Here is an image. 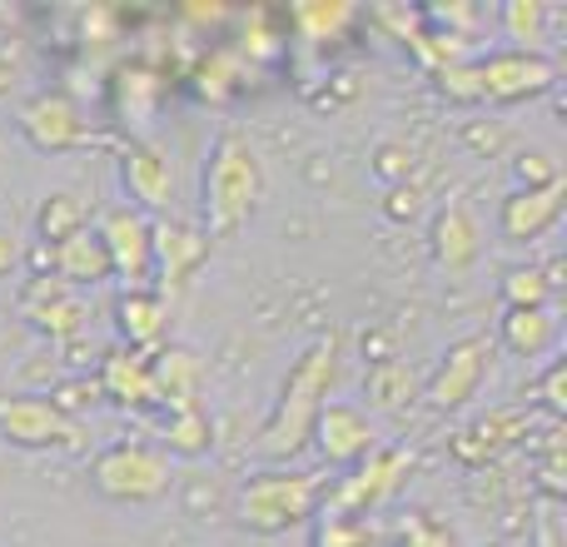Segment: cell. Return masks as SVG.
Returning <instances> with one entry per match:
<instances>
[{
  "mask_svg": "<svg viewBox=\"0 0 567 547\" xmlns=\"http://www.w3.org/2000/svg\"><path fill=\"white\" fill-rule=\"evenodd\" d=\"M309 438L319 448V458L333 463V468H359L379 448V429H373V419L359 403H323Z\"/></svg>",
  "mask_w": 567,
  "mask_h": 547,
  "instance_id": "obj_12",
  "label": "cell"
},
{
  "mask_svg": "<svg viewBox=\"0 0 567 547\" xmlns=\"http://www.w3.org/2000/svg\"><path fill=\"white\" fill-rule=\"evenodd\" d=\"M10 80H16V65H6V60H0V95L10 90Z\"/></svg>",
  "mask_w": 567,
  "mask_h": 547,
  "instance_id": "obj_39",
  "label": "cell"
},
{
  "mask_svg": "<svg viewBox=\"0 0 567 547\" xmlns=\"http://www.w3.org/2000/svg\"><path fill=\"white\" fill-rule=\"evenodd\" d=\"M439 90L449 100H463V105H478V70H473V60H449V65H439Z\"/></svg>",
  "mask_w": 567,
  "mask_h": 547,
  "instance_id": "obj_30",
  "label": "cell"
},
{
  "mask_svg": "<svg viewBox=\"0 0 567 547\" xmlns=\"http://www.w3.org/2000/svg\"><path fill=\"white\" fill-rule=\"evenodd\" d=\"M265 199V165H259V149L249 145V135L225 130V135L209 145L205 159V179H199V219H205V235H235L249 225V215Z\"/></svg>",
  "mask_w": 567,
  "mask_h": 547,
  "instance_id": "obj_2",
  "label": "cell"
},
{
  "mask_svg": "<svg viewBox=\"0 0 567 547\" xmlns=\"http://www.w3.org/2000/svg\"><path fill=\"white\" fill-rule=\"evenodd\" d=\"M45 265H50V279H60L65 289H95V283L110 279V259H105V245H100L95 229H80V235H70L65 245L45 249Z\"/></svg>",
  "mask_w": 567,
  "mask_h": 547,
  "instance_id": "obj_19",
  "label": "cell"
},
{
  "mask_svg": "<svg viewBox=\"0 0 567 547\" xmlns=\"http://www.w3.org/2000/svg\"><path fill=\"white\" fill-rule=\"evenodd\" d=\"M429 249H433V265L443 274H463L478 265L483 255V225L468 205H443L429 225Z\"/></svg>",
  "mask_w": 567,
  "mask_h": 547,
  "instance_id": "obj_17",
  "label": "cell"
},
{
  "mask_svg": "<svg viewBox=\"0 0 567 547\" xmlns=\"http://www.w3.org/2000/svg\"><path fill=\"white\" fill-rule=\"evenodd\" d=\"M488 359H493V339H488V333H463V339H453L449 349L439 353L433 373L423 379V399H429V409H439V413L468 409V403L483 393Z\"/></svg>",
  "mask_w": 567,
  "mask_h": 547,
  "instance_id": "obj_5",
  "label": "cell"
},
{
  "mask_svg": "<svg viewBox=\"0 0 567 547\" xmlns=\"http://www.w3.org/2000/svg\"><path fill=\"white\" fill-rule=\"evenodd\" d=\"M333 373H339V339L323 333L313 339L309 349L293 359V369L284 373V389H279V403L269 409L265 429H259V458L269 463H289L309 448V433H313V419L319 409L329 403V389H333Z\"/></svg>",
  "mask_w": 567,
  "mask_h": 547,
  "instance_id": "obj_1",
  "label": "cell"
},
{
  "mask_svg": "<svg viewBox=\"0 0 567 547\" xmlns=\"http://www.w3.org/2000/svg\"><path fill=\"white\" fill-rule=\"evenodd\" d=\"M20 313H25L40 333H50V339H60V343L85 329V303H80V293L65 289L60 279H50V274H30V283L20 289Z\"/></svg>",
  "mask_w": 567,
  "mask_h": 547,
  "instance_id": "obj_16",
  "label": "cell"
},
{
  "mask_svg": "<svg viewBox=\"0 0 567 547\" xmlns=\"http://www.w3.org/2000/svg\"><path fill=\"white\" fill-rule=\"evenodd\" d=\"M209 259V235L175 215L150 219V265H155V279L165 289H179L199 265Z\"/></svg>",
  "mask_w": 567,
  "mask_h": 547,
  "instance_id": "obj_13",
  "label": "cell"
},
{
  "mask_svg": "<svg viewBox=\"0 0 567 547\" xmlns=\"http://www.w3.org/2000/svg\"><path fill=\"white\" fill-rule=\"evenodd\" d=\"M100 389H105V399L120 403V409H159L155 383H150V353L110 349L105 359H100Z\"/></svg>",
  "mask_w": 567,
  "mask_h": 547,
  "instance_id": "obj_20",
  "label": "cell"
},
{
  "mask_svg": "<svg viewBox=\"0 0 567 547\" xmlns=\"http://www.w3.org/2000/svg\"><path fill=\"white\" fill-rule=\"evenodd\" d=\"M419 189H413V185H393L389 189V205H383V209H389V219H413V215H419Z\"/></svg>",
  "mask_w": 567,
  "mask_h": 547,
  "instance_id": "obj_38",
  "label": "cell"
},
{
  "mask_svg": "<svg viewBox=\"0 0 567 547\" xmlns=\"http://www.w3.org/2000/svg\"><path fill=\"white\" fill-rule=\"evenodd\" d=\"M150 383H155V403L165 413L175 409H195V393H199V359L189 349H179V343H169V349H155L150 353Z\"/></svg>",
  "mask_w": 567,
  "mask_h": 547,
  "instance_id": "obj_22",
  "label": "cell"
},
{
  "mask_svg": "<svg viewBox=\"0 0 567 547\" xmlns=\"http://www.w3.org/2000/svg\"><path fill=\"white\" fill-rule=\"evenodd\" d=\"M409 169H413V155H409V149H403V145H379L373 175L389 179V189H393V185H403V179H409Z\"/></svg>",
  "mask_w": 567,
  "mask_h": 547,
  "instance_id": "obj_34",
  "label": "cell"
},
{
  "mask_svg": "<svg viewBox=\"0 0 567 547\" xmlns=\"http://www.w3.org/2000/svg\"><path fill=\"white\" fill-rule=\"evenodd\" d=\"M159 438H165V458L175 453V458H205L209 443H215V423H209V413L199 409H175L165 413V423H159Z\"/></svg>",
  "mask_w": 567,
  "mask_h": 547,
  "instance_id": "obj_24",
  "label": "cell"
},
{
  "mask_svg": "<svg viewBox=\"0 0 567 547\" xmlns=\"http://www.w3.org/2000/svg\"><path fill=\"white\" fill-rule=\"evenodd\" d=\"M0 438L10 448H75L80 423L50 393H0Z\"/></svg>",
  "mask_w": 567,
  "mask_h": 547,
  "instance_id": "obj_6",
  "label": "cell"
},
{
  "mask_svg": "<svg viewBox=\"0 0 567 547\" xmlns=\"http://www.w3.org/2000/svg\"><path fill=\"white\" fill-rule=\"evenodd\" d=\"M558 309H503L498 319V343L513 353V359H548L558 349Z\"/></svg>",
  "mask_w": 567,
  "mask_h": 547,
  "instance_id": "obj_21",
  "label": "cell"
},
{
  "mask_svg": "<svg viewBox=\"0 0 567 547\" xmlns=\"http://www.w3.org/2000/svg\"><path fill=\"white\" fill-rule=\"evenodd\" d=\"M409 393H413V373L399 359H379V369H369V399L379 409H399Z\"/></svg>",
  "mask_w": 567,
  "mask_h": 547,
  "instance_id": "obj_29",
  "label": "cell"
},
{
  "mask_svg": "<svg viewBox=\"0 0 567 547\" xmlns=\"http://www.w3.org/2000/svg\"><path fill=\"white\" fill-rule=\"evenodd\" d=\"M538 393H543V409H548L553 419H563V413H567V363L563 359H553L548 369H543Z\"/></svg>",
  "mask_w": 567,
  "mask_h": 547,
  "instance_id": "obj_32",
  "label": "cell"
},
{
  "mask_svg": "<svg viewBox=\"0 0 567 547\" xmlns=\"http://www.w3.org/2000/svg\"><path fill=\"white\" fill-rule=\"evenodd\" d=\"M493 547H508V543H493Z\"/></svg>",
  "mask_w": 567,
  "mask_h": 547,
  "instance_id": "obj_41",
  "label": "cell"
},
{
  "mask_svg": "<svg viewBox=\"0 0 567 547\" xmlns=\"http://www.w3.org/2000/svg\"><path fill=\"white\" fill-rule=\"evenodd\" d=\"M563 205H567V179H553L543 189H513L498 205V235L508 245H533L548 229H558Z\"/></svg>",
  "mask_w": 567,
  "mask_h": 547,
  "instance_id": "obj_14",
  "label": "cell"
},
{
  "mask_svg": "<svg viewBox=\"0 0 567 547\" xmlns=\"http://www.w3.org/2000/svg\"><path fill=\"white\" fill-rule=\"evenodd\" d=\"M513 175H518V189H543V185H553V179H563V169L548 149H523V155L513 159Z\"/></svg>",
  "mask_w": 567,
  "mask_h": 547,
  "instance_id": "obj_31",
  "label": "cell"
},
{
  "mask_svg": "<svg viewBox=\"0 0 567 547\" xmlns=\"http://www.w3.org/2000/svg\"><path fill=\"white\" fill-rule=\"evenodd\" d=\"M239 70H245V55H239V50H225V45L205 50V60L195 65V95L219 105V100L239 85Z\"/></svg>",
  "mask_w": 567,
  "mask_h": 547,
  "instance_id": "obj_26",
  "label": "cell"
},
{
  "mask_svg": "<svg viewBox=\"0 0 567 547\" xmlns=\"http://www.w3.org/2000/svg\"><path fill=\"white\" fill-rule=\"evenodd\" d=\"M498 293H503V303H508V309H553V293H558V289L548 283L543 265H518V269L503 274Z\"/></svg>",
  "mask_w": 567,
  "mask_h": 547,
  "instance_id": "obj_27",
  "label": "cell"
},
{
  "mask_svg": "<svg viewBox=\"0 0 567 547\" xmlns=\"http://www.w3.org/2000/svg\"><path fill=\"white\" fill-rule=\"evenodd\" d=\"M323 498V478L319 473H289V468H269L239 488L235 498V518L239 528L259 533V538H279L289 528H303L309 513Z\"/></svg>",
  "mask_w": 567,
  "mask_h": 547,
  "instance_id": "obj_3",
  "label": "cell"
},
{
  "mask_svg": "<svg viewBox=\"0 0 567 547\" xmlns=\"http://www.w3.org/2000/svg\"><path fill=\"white\" fill-rule=\"evenodd\" d=\"M533 429V413L528 409H493L483 419H473L468 429L453 438V458L468 463V468H483V463L503 458L508 448H518Z\"/></svg>",
  "mask_w": 567,
  "mask_h": 547,
  "instance_id": "obj_15",
  "label": "cell"
},
{
  "mask_svg": "<svg viewBox=\"0 0 567 547\" xmlns=\"http://www.w3.org/2000/svg\"><path fill=\"white\" fill-rule=\"evenodd\" d=\"M90 483L110 503H159L175 483V473H169V458L159 448H150L140 438H120L95 453Z\"/></svg>",
  "mask_w": 567,
  "mask_h": 547,
  "instance_id": "obj_4",
  "label": "cell"
},
{
  "mask_svg": "<svg viewBox=\"0 0 567 547\" xmlns=\"http://www.w3.org/2000/svg\"><path fill=\"white\" fill-rule=\"evenodd\" d=\"M16 125L25 135L30 149L40 155H65V149L85 145V120H80V105L65 95V90H40L25 105L16 110Z\"/></svg>",
  "mask_w": 567,
  "mask_h": 547,
  "instance_id": "obj_11",
  "label": "cell"
},
{
  "mask_svg": "<svg viewBox=\"0 0 567 547\" xmlns=\"http://www.w3.org/2000/svg\"><path fill=\"white\" fill-rule=\"evenodd\" d=\"M20 265H25V249H20V235L10 225H0V279H10Z\"/></svg>",
  "mask_w": 567,
  "mask_h": 547,
  "instance_id": "obj_37",
  "label": "cell"
},
{
  "mask_svg": "<svg viewBox=\"0 0 567 547\" xmlns=\"http://www.w3.org/2000/svg\"><path fill=\"white\" fill-rule=\"evenodd\" d=\"M409 468H413L409 448H373L369 458L329 493V513L333 518H363V513H373L383 498L399 493V483L409 478Z\"/></svg>",
  "mask_w": 567,
  "mask_h": 547,
  "instance_id": "obj_10",
  "label": "cell"
},
{
  "mask_svg": "<svg viewBox=\"0 0 567 547\" xmlns=\"http://www.w3.org/2000/svg\"><path fill=\"white\" fill-rule=\"evenodd\" d=\"M403 547H458V538H453L443 523H413V528L403 533Z\"/></svg>",
  "mask_w": 567,
  "mask_h": 547,
  "instance_id": "obj_35",
  "label": "cell"
},
{
  "mask_svg": "<svg viewBox=\"0 0 567 547\" xmlns=\"http://www.w3.org/2000/svg\"><path fill=\"white\" fill-rule=\"evenodd\" d=\"M473 70H478V95L493 105L538 100L558 85V60L548 50H493V55L473 60Z\"/></svg>",
  "mask_w": 567,
  "mask_h": 547,
  "instance_id": "obj_7",
  "label": "cell"
},
{
  "mask_svg": "<svg viewBox=\"0 0 567 547\" xmlns=\"http://www.w3.org/2000/svg\"><path fill=\"white\" fill-rule=\"evenodd\" d=\"M85 225H90V209H85V199H80L75 189H50V195L40 199V209H35L40 249L65 245V239H70V235H80Z\"/></svg>",
  "mask_w": 567,
  "mask_h": 547,
  "instance_id": "obj_23",
  "label": "cell"
},
{
  "mask_svg": "<svg viewBox=\"0 0 567 547\" xmlns=\"http://www.w3.org/2000/svg\"><path fill=\"white\" fill-rule=\"evenodd\" d=\"M353 20V6H343V0H303V6H293V25H299L303 40H333L343 25Z\"/></svg>",
  "mask_w": 567,
  "mask_h": 547,
  "instance_id": "obj_28",
  "label": "cell"
},
{
  "mask_svg": "<svg viewBox=\"0 0 567 547\" xmlns=\"http://www.w3.org/2000/svg\"><path fill=\"white\" fill-rule=\"evenodd\" d=\"M319 547H369V533L349 518H333L323 513V528H319Z\"/></svg>",
  "mask_w": 567,
  "mask_h": 547,
  "instance_id": "obj_33",
  "label": "cell"
},
{
  "mask_svg": "<svg viewBox=\"0 0 567 547\" xmlns=\"http://www.w3.org/2000/svg\"><path fill=\"white\" fill-rule=\"evenodd\" d=\"M533 547H567L563 523H558V508H553V503L538 513V523H533Z\"/></svg>",
  "mask_w": 567,
  "mask_h": 547,
  "instance_id": "obj_36",
  "label": "cell"
},
{
  "mask_svg": "<svg viewBox=\"0 0 567 547\" xmlns=\"http://www.w3.org/2000/svg\"><path fill=\"white\" fill-rule=\"evenodd\" d=\"M498 25L513 40L508 50H543L548 45V6L543 0H503Z\"/></svg>",
  "mask_w": 567,
  "mask_h": 547,
  "instance_id": "obj_25",
  "label": "cell"
},
{
  "mask_svg": "<svg viewBox=\"0 0 567 547\" xmlns=\"http://www.w3.org/2000/svg\"><path fill=\"white\" fill-rule=\"evenodd\" d=\"M120 185H125V199L130 209H140L145 219H159L169 215L175 205V159L159 140H130L120 149Z\"/></svg>",
  "mask_w": 567,
  "mask_h": 547,
  "instance_id": "obj_8",
  "label": "cell"
},
{
  "mask_svg": "<svg viewBox=\"0 0 567 547\" xmlns=\"http://www.w3.org/2000/svg\"><path fill=\"white\" fill-rule=\"evenodd\" d=\"M90 229L105 245L110 279H120L125 289H150V279H155V265H150V219L130 205H110Z\"/></svg>",
  "mask_w": 567,
  "mask_h": 547,
  "instance_id": "obj_9",
  "label": "cell"
},
{
  "mask_svg": "<svg viewBox=\"0 0 567 547\" xmlns=\"http://www.w3.org/2000/svg\"><path fill=\"white\" fill-rule=\"evenodd\" d=\"M165 293L159 289H120L115 299V333H120V349L130 353H150L165 343Z\"/></svg>",
  "mask_w": 567,
  "mask_h": 547,
  "instance_id": "obj_18",
  "label": "cell"
},
{
  "mask_svg": "<svg viewBox=\"0 0 567 547\" xmlns=\"http://www.w3.org/2000/svg\"><path fill=\"white\" fill-rule=\"evenodd\" d=\"M0 159H6V135H0Z\"/></svg>",
  "mask_w": 567,
  "mask_h": 547,
  "instance_id": "obj_40",
  "label": "cell"
}]
</instances>
